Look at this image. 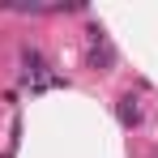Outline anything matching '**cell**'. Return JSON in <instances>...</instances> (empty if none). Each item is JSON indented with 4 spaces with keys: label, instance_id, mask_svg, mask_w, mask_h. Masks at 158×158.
Listing matches in <instances>:
<instances>
[{
    "label": "cell",
    "instance_id": "cell-1",
    "mask_svg": "<svg viewBox=\"0 0 158 158\" xmlns=\"http://www.w3.org/2000/svg\"><path fill=\"white\" fill-rule=\"evenodd\" d=\"M120 120H124V124H141V103H137L132 94L120 98Z\"/></svg>",
    "mask_w": 158,
    "mask_h": 158
},
{
    "label": "cell",
    "instance_id": "cell-2",
    "mask_svg": "<svg viewBox=\"0 0 158 158\" xmlns=\"http://www.w3.org/2000/svg\"><path fill=\"white\" fill-rule=\"evenodd\" d=\"M111 60H115V56H111L107 43H94V47H90V69H103V73H107V64H111Z\"/></svg>",
    "mask_w": 158,
    "mask_h": 158
}]
</instances>
